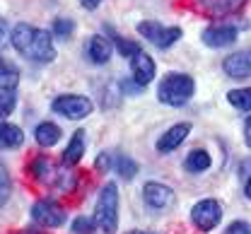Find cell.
Here are the masks:
<instances>
[{"mask_svg": "<svg viewBox=\"0 0 251 234\" xmlns=\"http://www.w3.org/2000/svg\"><path fill=\"white\" fill-rule=\"evenodd\" d=\"M239 176H242V179H251V160H244V162L239 164Z\"/></svg>", "mask_w": 251, "mask_h": 234, "instance_id": "cell-30", "label": "cell"}, {"mask_svg": "<svg viewBox=\"0 0 251 234\" xmlns=\"http://www.w3.org/2000/svg\"><path fill=\"white\" fill-rule=\"evenodd\" d=\"M73 32H75V22H73V20L61 17V20H56V22H53V36H58V39H68Z\"/></svg>", "mask_w": 251, "mask_h": 234, "instance_id": "cell-24", "label": "cell"}, {"mask_svg": "<svg viewBox=\"0 0 251 234\" xmlns=\"http://www.w3.org/2000/svg\"><path fill=\"white\" fill-rule=\"evenodd\" d=\"M31 217H34V222L39 227L53 230V227H61L63 222H65V210L56 201H51V198H41V201L34 203Z\"/></svg>", "mask_w": 251, "mask_h": 234, "instance_id": "cell-7", "label": "cell"}, {"mask_svg": "<svg viewBox=\"0 0 251 234\" xmlns=\"http://www.w3.org/2000/svg\"><path fill=\"white\" fill-rule=\"evenodd\" d=\"M85 53H87V58L97 63V66H104V63H109V58H111V44H109V39H104L101 34H94L90 36V41H87V46H85Z\"/></svg>", "mask_w": 251, "mask_h": 234, "instance_id": "cell-13", "label": "cell"}, {"mask_svg": "<svg viewBox=\"0 0 251 234\" xmlns=\"http://www.w3.org/2000/svg\"><path fill=\"white\" fill-rule=\"evenodd\" d=\"M15 106H17V97L12 92H0V118L10 116L15 111Z\"/></svg>", "mask_w": 251, "mask_h": 234, "instance_id": "cell-25", "label": "cell"}, {"mask_svg": "<svg viewBox=\"0 0 251 234\" xmlns=\"http://www.w3.org/2000/svg\"><path fill=\"white\" fill-rule=\"evenodd\" d=\"M244 193H247V198L251 201V179H247V184H244Z\"/></svg>", "mask_w": 251, "mask_h": 234, "instance_id": "cell-34", "label": "cell"}, {"mask_svg": "<svg viewBox=\"0 0 251 234\" xmlns=\"http://www.w3.org/2000/svg\"><path fill=\"white\" fill-rule=\"evenodd\" d=\"M101 0H82V7H87V10H94L97 5H99Z\"/></svg>", "mask_w": 251, "mask_h": 234, "instance_id": "cell-33", "label": "cell"}, {"mask_svg": "<svg viewBox=\"0 0 251 234\" xmlns=\"http://www.w3.org/2000/svg\"><path fill=\"white\" fill-rule=\"evenodd\" d=\"M225 234H251V225L249 222H242V220H237V222H232Z\"/></svg>", "mask_w": 251, "mask_h": 234, "instance_id": "cell-28", "label": "cell"}, {"mask_svg": "<svg viewBox=\"0 0 251 234\" xmlns=\"http://www.w3.org/2000/svg\"><path fill=\"white\" fill-rule=\"evenodd\" d=\"M155 61L148 56V53H138L133 61H130V72H133V80L138 87H145L155 80Z\"/></svg>", "mask_w": 251, "mask_h": 234, "instance_id": "cell-12", "label": "cell"}, {"mask_svg": "<svg viewBox=\"0 0 251 234\" xmlns=\"http://www.w3.org/2000/svg\"><path fill=\"white\" fill-rule=\"evenodd\" d=\"M205 7H210V10H215V12H227V10H232V7H237L239 2H244V0H201Z\"/></svg>", "mask_w": 251, "mask_h": 234, "instance_id": "cell-26", "label": "cell"}, {"mask_svg": "<svg viewBox=\"0 0 251 234\" xmlns=\"http://www.w3.org/2000/svg\"><path fill=\"white\" fill-rule=\"evenodd\" d=\"M220 217H222V208H220V203L213 201V198H203V201H198L191 208V220H193V225H196L201 232L215 230Z\"/></svg>", "mask_w": 251, "mask_h": 234, "instance_id": "cell-6", "label": "cell"}, {"mask_svg": "<svg viewBox=\"0 0 251 234\" xmlns=\"http://www.w3.org/2000/svg\"><path fill=\"white\" fill-rule=\"evenodd\" d=\"M97 169H99V171H104V174L111 169V157H109L106 152H101V155L97 157Z\"/></svg>", "mask_w": 251, "mask_h": 234, "instance_id": "cell-29", "label": "cell"}, {"mask_svg": "<svg viewBox=\"0 0 251 234\" xmlns=\"http://www.w3.org/2000/svg\"><path fill=\"white\" fill-rule=\"evenodd\" d=\"M138 34L145 36L148 41H152L157 48H169L181 39V29L179 27H164L159 22H140L138 24Z\"/></svg>", "mask_w": 251, "mask_h": 234, "instance_id": "cell-5", "label": "cell"}, {"mask_svg": "<svg viewBox=\"0 0 251 234\" xmlns=\"http://www.w3.org/2000/svg\"><path fill=\"white\" fill-rule=\"evenodd\" d=\"M10 193H12V186H10V174H7L5 164L0 162V208L10 201Z\"/></svg>", "mask_w": 251, "mask_h": 234, "instance_id": "cell-23", "label": "cell"}, {"mask_svg": "<svg viewBox=\"0 0 251 234\" xmlns=\"http://www.w3.org/2000/svg\"><path fill=\"white\" fill-rule=\"evenodd\" d=\"M10 41L17 53H22L25 58H29L34 63H51L56 58L53 39L46 29H36V27H29L22 22V24H15Z\"/></svg>", "mask_w": 251, "mask_h": 234, "instance_id": "cell-1", "label": "cell"}, {"mask_svg": "<svg viewBox=\"0 0 251 234\" xmlns=\"http://www.w3.org/2000/svg\"><path fill=\"white\" fill-rule=\"evenodd\" d=\"M53 111L70 121H80L92 114V101L82 94H61L53 99Z\"/></svg>", "mask_w": 251, "mask_h": 234, "instance_id": "cell-4", "label": "cell"}, {"mask_svg": "<svg viewBox=\"0 0 251 234\" xmlns=\"http://www.w3.org/2000/svg\"><path fill=\"white\" fill-rule=\"evenodd\" d=\"M82 155H85V131H75V135L70 138V142L63 152V164L73 167L82 160Z\"/></svg>", "mask_w": 251, "mask_h": 234, "instance_id": "cell-14", "label": "cell"}, {"mask_svg": "<svg viewBox=\"0 0 251 234\" xmlns=\"http://www.w3.org/2000/svg\"><path fill=\"white\" fill-rule=\"evenodd\" d=\"M7 36H10V27H7V22L0 17V46L5 44V39H7Z\"/></svg>", "mask_w": 251, "mask_h": 234, "instance_id": "cell-31", "label": "cell"}, {"mask_svg": "<svg viewBox=\"0 0 251 234\" xmlns=\"http://www.w3.org/2000/svg\"><path fill=\"white\" fill-rule=\"evenodd\" d=\"M222 70H225V75L232 77V80L251 77V48L225 58V61H222Z\"/></svg>", "mask_w": 251, "mask_h": 234, "instance_id": "cell-10", "label": "cell"}, {"mask_svg": "<svg viewBox=\"0 0 251 234\" xmlns=\"http://www.w3.org/2000/svg\"><path fill=\"white\" fill-rule=\"evenodd\" d=\"M70 230H73V234H92L94 220H90V217H75Z\"/></svg>", "mask_w": 251, "mask_h": 234, "instance_id": "cell-27", "label": "cell"}, {"mask_svg": "<svg viewBox=\"0 0 251 234\" xmlns=\"http://www.w3.org/2000/svg\"><path fill=\"white\" fill-rule=\"evenodd\" d=\"M116 39V48H119V53L124 56V58H135L138 53H143V48H140V44L138 41H130V39H121V36H114Z\"/></svg>", "mask_w": 251, "mask_h": 234, "instance_id": "cell-22", "label": "cell"}, {"mask_svg": "<svg viewBox=\"0 0 251 234\" xmlns=\"http://www.w3.org/2000/svg\"><path fill=\"white\" fill-rule=\"evenodd\" d=\"M114 169L119 171V176H121V179H126V181L135 179V174H138V164H135L130 157H126V155H121V157L114 162Z\"/></svg>", "mask_w": 251, "mask_h": 234, "instance_id": "cell-21", "label": "cell"}, {"mask_svg": "<svg viewBox=\"0 0 251 234\" xmlns=\"http://www.w3.org/2000/svg\"><path fill=\"white\" fill-rule=\"evenodd\" d=\"M210 164H213V160H210V155L205 150H191L186 155V160H184V169L191 171V174H201Z\"/></svg>", "mask_w": 251, "mask_h": 234, "instance_id": "cell-17", "label": "cell"}, {"mask_svg": "<svg viewBox=\"0 0 251 234\" xmlns=\"http://www.w3.org/2000/svg\"><path fill=\"white\" fill-rule=\"evenodd\" d=\"M25 142V133L15 123H0V147L5 150H17Z\"/></svg>", "mask_w": 251, "mask_h": 234, "instance_id": "cell-15", "label": "cell"}, {"mask_svg": "<svg viewBox=\"0 0 251 234\" xmlns=\"http://www.w3.org/2000/svg\"><path fill=\"white\" fill-rule=\"evenodd\" d=\"M126 234H155V232H140V230H133V232H126Z\"/></svg>", "mask_w": 251, "mask_h": 234, "instance_id": "cell-35", "label": "cell"}, {"mask_svg": "<svg viewBox=\"0 0 251 234\" xmlns=\"http://www.w3.org/2000/svg\"><path fill=\"white\" fill-rule=\"evenodd\" d=\"M244 142H247V147H251V116H247V121H244Z\"/></svg>", "mask_w": 251, "mask_h": 234, "instance_id": "cell-32", "label": "cell"}, {"mask_svg": "<svg viewBox=\"0 0 251 234\" xmlns=\"http://www.w3.org/2000/svg\"><path fill=\"white\" fill-rule=\"evenodd\" d=\"M61 128L56 126V123H51V121H44V123H39L36 126V131H34V138H36V142L41 145V147H53L58 140H61Z\"/></svg>", "mask_w": 251, "mask_h": 234, "instance_id": "cell-16", "label": "cell"}, {"mask_svg": "<svg viewBox=\"0 0 251 234\" xmlns=\"http://www.w3.org/2000/svg\"><path fill=\"white\" fill-rule=\"evenodd\" d=\"M143 198H145V205L152 208V210H164L174 203V191L164 184H157V181H150L143 186Z\"/></svg>", "mask_w": 251, "mask_h": 234, "instance_id": "cell-9", "label": "cell"}, {"mask_svg": "<svg viewBox=\"0 0 251 234\" xmlns=\"http://www.w3.org/2000/svg\"><path fill=\"white\" fill-rule=\"evenodd\" d=\"M29 169L39 181H53V167H51V162L46 157H36Z\"/></svg>", "mask_w": 251, "mask_h": 234, "instance_id": "cell-20", "label": "cell"}, {"mask_svg": "<svg viewBox=\"0 0 251 234\" xmlns=\"http://www.w3.org/2000/svg\"><path fill=\"white\" fill-rule=\"evenodd\" d=\"M94 225L104 234H114L119 227V186L114 181L104 184L94 205Z\"/></svg>", "mask_w": 251, "mask_h": 234, "instance_id": "cell-3", "label": "cell"}, {"mask_svg": "<svg viewBox=\"0 0 251 234\" xmlns=\"http://www.w3.org/2000/svg\"><path fill=\"white\" fill-rule=\"evenodd\" d=\"M188 133H191V123H176V126H172L167 133L157 140V152H162V155L174 152L179 145H184Z\"/></svg>", "mask_w": 251, "mask_h": 234, "instance_id": "cell-11", "label": "cell"}, {"mask_svg": "<svg viewBox=\"0 0 251 234\" xmlns=\"http://www.w3.org/2000/svg\"><path fill=\"white\" fill-rule=\"evenodd\" d=\"M17 82H20V70L12 63L0 58V90L2 92H12L17 87Z\"/></svg>", "mask_w": 251, "mask_h": 234, "instance_id": "cell-18", "label": "cell"}, {"mask_svg": "<svg viewBox=\"0 0 251 234\" xmlns=\"http://www.w3.org/2000/svg\"><path fill=\"white\" fill-rule=\"evenodd\" d=\"M227 101L234 109H239V111H251V87H242V90L227 92Z\"/></svg>", "mask_w": 251, "mask_h": 234, "instance_id": "cell-19", "label": "cell"}, {"mask_svg": "<svg viewBox=\"0 0 251 234\" xmlns=\"http://www.w3.org/2000/svg\"><path fill=\"white\" fill-rule=\"evenodd\" d=\"M196 92V82L186 72H167L157 87V99L167 106H184Z\"/></svg>", "mask_w": 251, "mask_h": 234, "instance_id": "cell-2", "label": "cell"}, {"mask_svg": "<svg viewBox=\"0 0 251 234\" xmlns=\"http://www.w3.org/2000/svg\"><path fill=\"white\" fill-rule=\"evenodd\" d=\"M237 41V27L234 24H210L205 32H203V44L210 46V48H225V46H232Z\"/></svg>", "mask_w": 251, "mask_h": 234, "instance_id": "cell-8", "label": "cell"}]
</instances>
